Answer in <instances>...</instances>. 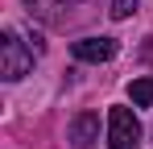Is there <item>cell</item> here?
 <instances>
[{"instance_id": "obj_1", "label": "cell", "mask_w": 153, "mask_h": 149, "mask_svg": "<svg viewBox=\"0 0 153 149\" xmlns=\"http://www.w3.org/2000/svg\"><path fill=\"white\" fill-rule=\"evenodd\" d=\"M33 54H37V50H29L25 42H21V33L8 29V33L0 37V79H8V83L25 79V74L33 71Z\"/></svg>"}, {"instance_id": "obj_2", "label": "cell", "mask_w": 153, "mask_h": 149, "mask_svg": "<svg viewBox=\"0 0 153 149\" xmlns=\"http://www.w3.org/2000/svg\"><path fill=\"white\" fill-rule=\"evenodd\" d=\"M108 149H141V120L128 108L108 112Z\"/></svg>"}, {"instance_id": "obj_3", "label": "cell", "mask_w": 153, "mask_h": 149, "mask_svg": "<svg viewBox=\"0 0 153 149\" xmlns=\"http://www.w3.org/2000/svg\"><path fill=\"white\" fill-rule=\"evenodd\" d=\"M29 4V13H37L42 21H50V25H71L83 17V4L87 0H25Z\"/></svg>"}, {"instance_id": "obj_4", "label": "cell", "mask_w": 153, "mask_h": 149, "mask_svg": "<svg viewBox=\"0 0 153 149\" xmlns=\"http://www.w3.org/2000/svg\"><path fill=\"white\" fill-rule=\"evenodd\" d=\"M71 50L79 62H108V58H116V37H79Z\"/></svg>"}, {"instance_id": "obj_5", "label": "cell", "mask_w": 153, "mask_h": 149, "mask_svg": "<svg viewBox=\"0 0 153 149\" xmlns=\"http://www.w3.org/2000/svg\"><path fill=\"white\" fill-rule=\"evenodd\" d=\"M95 141H100V116L95 112H79L71 120V145L75 149H91Z\"/></svg>"}, {"instance_id": "obj_6", "label": "cell", "mask_w": 153, "mask_h": 149, "mask_svg": "<svg viewBox=\"0 0 153 149\" xmlns=\"http://www.w3.org/2000/svg\"><path fill=\"white\" fill-rule=\"evenodd\" d=\"M128 95L137 108H153V79H132L128 83Z\"/></svg>"}, {"instance_id": "obj_7", "label": "cell", "mask_w": 153, "mask_h": 149, "mask_svg": "<svg viewBox=\"0 0 153 149\" xmlns=\"http://www.w3.org/2000/svg\"><path fill=\"white\" fill-rule=\"evenodd\" d=\"M132 13H137V0H112V17H116V21H124Z\"/></svg>"}]
</instances>
